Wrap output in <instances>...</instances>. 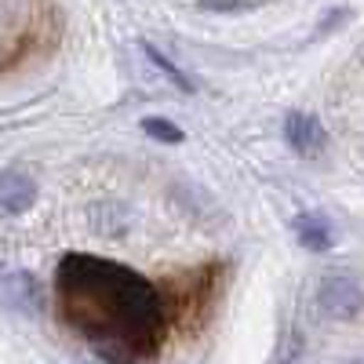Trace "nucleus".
I'll list each match as a JSON object with an SVG mask.
<instances>
[{
    "label": "nucleus",
    "mask_w": 364,
    "mask_h": 364,
    "mask_svg": "<svg viewBox=\"0 0 364 364\" xmlns=\"http://www.w3.org/2000/svg\"><path fill=\"white\" fill-rule=\"evenodd\" d=\"M66 324L109 364H139L161 346L164 302L142 273L99 255H66L55 273Z\"/></svg>",
    "instance_id": "obj_1"
},
{
    "label": "nucleus",
    "mask_w": 364,
    "mask_h": 364,
    "mask_svg": "<svg viewBox=\"0 0 364 364\" xmlns=\"http://www.w3.org/2000/svg\"><path fill=\"white\" fill-rule=\"evenodd\" d=\"M317 310L328 321H357L364 314V288L350 273L331 269L317 284Z\"/></svg>",
    "instance_id": "obj_2"
},
{
    "label": "nucleus",
    "mask_w": 364,
    "mask_h": 364,
    "mask_svg": "<svg viewBox=\"0 0 364 364\" xmlns=\"http://www.w3.org/2000/svg\"><path fill=\"white\" fill-rule=\"evenodd\" d=\"M284 142L295 149V154L314 157V154H321V149H324L328 135H324V124H321L317 117L291 109V113L284 117Z\"/></svg>",
    "instance_id": "obj_3"
},
{
    "label": "nucleus",
    "mask_w": 364,
    "mask_h": 364,
    "mask_svg": "<svg viewBox=\"0 0 364 364\" xmlns=\"http://www.w3.org/2000/svg\"><path fill=\"white\" fill-rule=\"evenodd\" d=\"M33 204H37V182L33 178L18 168L0 171V208L8 215H26Z\"/></svg>",
    "instance_id": "obj_4"
},
{
    "label": "nucleus",
    "mask_w": 364,
    "mask_h": 364,
    "mask_svg": "<svg viewBox=\"0 0 364 364\" xmlns=\"http://www.w3.org/2000/svg\"><path fill=\"white\" fill-rule=\"evenodd\" d=\"M291 230L299 237V245L306 252H331L336 248V230L321 215V211H299L291 219Z\"/></svg>",
    "instance_id": "obj_5"
},
{
    "label": "nucleus",
    "mask_w": 364,
    "mask_h": 364,
    "mask_svg": "<svg viewBox=\"0 0 364 364\" xmlns=\"http://www.w3.org/2000/svg\"><path fill=\"white\" fill-rule=\"evenodd\" d=\"M0 299L8 302L11 310H22V314H33L41 306V284L33 273H4L0 277Z\"/></svg>",
    "instance_id": "obj_6"
},
{
    "label": "nucleus",
    "mask_w": 364,
    "mask_h": 364,
    "mask_svg": "<svg viewBox=\"0 0 364 364\" xmlns=\"http://www.w3.org/2000/svg\"><path fill=\"white\" fill-rule=\"evenodd\" d=\"M142 51H146V58H149V63H154V66H157V70H161V73H164V77H168V80L178 87V91H186V95H193V91H197V80H193V77H186V73H182L175 63H168V58H164V55H161L154 44H142Z\"/></svg>",
    "instance_id": "obj_7"
},
{
    "label": "nucleus",
    "mask_w": 364,
    "mask_h": 364,
    "mask_svg": "<svg viewBox=\"0 0 364 364\" xmlns=\"http://www.w3.org/2000/svg\"><path fill=\"white\" fill-rule=\"evenodd\" d=\"M142 132L149 139H157V142H168V146H178L182 139H186L182 128L171 124V120H164V117H142Z\"/></svg>",
    "instance_id": "obj_8"
},
{
    "label": "nucleus",
    "mask_w": 364,
    "mask_h": 364,
    "mask_svg": "<svg viewBox=\"0 0 364 364\" xmlns=\"http://www.w3.org/2000/svg\"><path fill=\"white\" fill-rule=\"evenodd\" d=\"M255 0H200V11H252Z\"/></svg>",
    "instance_id": "obj_9"
},
{
    "label": "nucleus",
    "mask_w": 364,
    "mask_h": 364,
    "mask_svg": "<svg viewBox=\"0 0 364 364\" xmlns=\"http://www.w3.org/2000/svg\"><path fill=\"white\" fill-rule=\"evenodd\" d=\"M350 364H364V357H357V360H350Z\"/></svg>",
    "instance_id": "obj_10"
}]
</instances>
